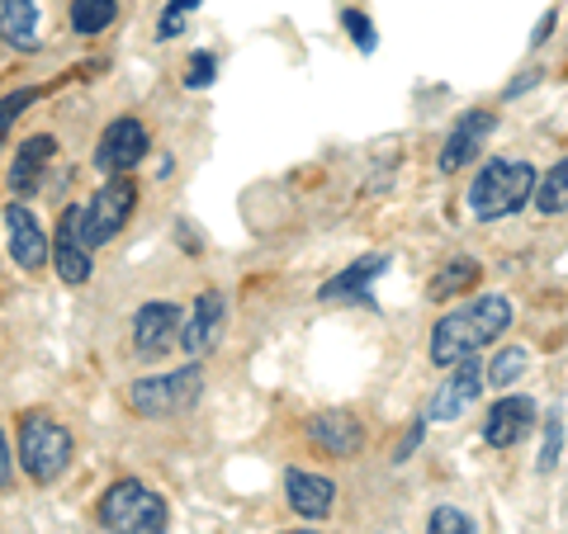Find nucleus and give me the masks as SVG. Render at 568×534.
<instances>
[{
    "label": "nucleus",
    "mask_w": 568,
    "mask_h": 534,
    "mask_svg": "<svg viewBox=\"0 0 568 534\" xmlns=\"http://www.w3.org/2000/svg\"><path fill=\"white\" fill-rule=\"evenodd\" d=\"M549 33H555V10H549V14H545V20L536 24V39H530V48H540V43L549 39Z\"/></svg>",
    "instance_id": "31"
},
{
    "label": "nucleus",
    "mask_w": 568,
    "mask_h": 534,
    "mask_svg": "<svg viewBox=\"0 0 568 534\" xmlns=\"http://www.w3.org/2000/svg\"><path fill=\"white\" fill-rule=\"evenodd\" d=\"M100 525L110 530V534H166L171 515H166V502L148 483H133V477H123V483H114L110 492H104Z\"/></svg>",
    "instance_id": "3"
},
{
    "label": "nucleus",
    "mask_w": 568,
    "mask_h": 534,
    "mask_svg": "<svg viewBox=\"0 0 568 534\" xmlns=\"http://www.w3.org/2000/svg\"><path fill=\"white\" fill-rule=\"evenodd\" d=\"M0 39L20 52L39 48V6L33 0H0Z\"/></svg>",
    "instance_id": "19"
},
{
    "label": "nucleus",
    "mask_w": 568,
    "mask_h": 534,
    "mask_svg": "<svg viewBox=\"0 0 568 534\" xmlns=\"http://www.w3.org/2000/svg\"><path fill=\"white\" fill-rule=\"evenodd\" d=\"M530 425H536V402L503 398V402H493V412L484 417V440L493 450H511V444H521L530 435Z\"/></svg>",
    "instance_id": "13"
},
{
    "label": "nucleus",
    "mask_w": 568,
    "mask_h": 534,
    "mask_svg": "<svg viewBox=\"0 0 568 534\" xmlns=\"http://www.w3.org/2000/svg\"><path fill=\"white\" fill-rule=\"evenodd\" d=\"M284 534H317V530H284Z\"/></svg>",
    "instance_id": "33"
},
{
    "label": "nucleus",
    "mask_w": 568,
    "mask_h": 534,
    "mask_svg": "<svg viewBox=\"0 0 568 534\" xmlns=\"http://www.w3.org/2000/svg\"><path fill=\"white\" fill-rule=\"evenodd\" d=\"M526 364H530V355L521 350V346H507V350H497L493 355V364L484 369V383H493V388H511L526 373Z\"/></svg>",
    "instance_id": "22"
},
{
    "label": "nucleus",
    "mask_w": 568,
    "mask_h": 534,
    "mask_svg": "<svg viewBox=\"0 0 568 534\" xmlns=\"http://www.w3.org/2000/svg\"><path fill=\"white\" fill-rule=\"evenodd\" d=\"M10 483V444H6V435H0V487Z\"/></svg>",
    "instance_id": "32"
},
{
    "label": "nucleus",
    "mask_w": 568,
    "mask_h": 534,
    "mask_svg": "<svg viewBox=\"0 0 568 534\" xmlns=\"http://www.w3.org/2000/svg\"><path fill=\"white\" fill-rule=\"evenodd\" d=\"M223 322H227V298H223L219 289L200 294V298H194L190 322L181 327V346L194 355V360H200V355H209V350H219V341H223Z\"/></svg>",
    "instance_id": "11"
},
{
    "label": "nucleus",
    "mask_w": 568,
    "mask_h": 534,
    "mask_svg": "<svg viewBox=\"0 0 568 534\" xmlns=\"http://www.w3.org/2000/svg\"><path fill=\"white\" fill-rule=\"evenodd\" d=\"M71 431L62 421H52L48 412H29L20 425V469L33 483H58L71 469Z\"/></svg>",
    "instance_id": "4"
},
{
    "label": "nucleus",
    "mask_w": 568,
    "mask_h": 534,
    "mask_svg": "<svg viewBox=\"0 0 568 534\" xmlns=\"http://www.w3.org/2000/svg\"><path fill=\"white\" fill-rule=\"evenodd\" d=\"M417 444H422V421H417V425H413V431H407V440L398 444V454H394V459H398V464H403V459H407V454H413V450H417Z\"/></svg>",
    "instance_id": "30"
},
{
    "label": "nucleus",
    "mask_w": 568,
    "mask_h": 534,
    "mask_svg": "<svg viewBox=\"0 0 568 534\" xmlns=\"http://www.w3.org/2000/svg\"><path fill=\"white\" fill-rule=\"evenodd\" d=\"M284 492H290V506L304 515V521H323V515L336 506V483L323 477V473L290 469L284 473Z\"/></svg>",
    "instance_id": "16"
},
{
    "label": "nucleus",
    "mask_w": 568,
    "mask_h": 534,
    "mask_svg": "<svg viewBox=\"0 0 568 534\" xmlns=\"http://www.w3.org/2000/svg\"><path fill=\"white\" fill-rule=\"evenodd\" d=\"M536 166L530 162H488L484 171L474 175V189H469V213L478 223H497V218H511L517 208L530 204L536 194Z\"/></svg>",
    "instance_id": "2"
},
{
    "label": "nucleus",
    "mask_w": 568,
    "mask_h": 534,
    "mask_svg": "<svg viewBox=\"0 0 568 534\" xmlns=\"http://www.w3.org/2000/svg\"><path fill=\"white\" fill-rule=\"evenodd\" d=\"M559 454H564V412L555 407L545 421V444H540V459H536V469L540 473H555L559 469Z\"/></svg>",
    "instance_id": "24"
},
{
    "label": "nucleus",
    "mask_w": 568,
    "mask_h": 534,
    "mask_svg": "<svg viewBox=\"0 0 568 534\" xmlns=\"http://www.w3.org/2000/svg\"><path fill=\"white\" fill-rule=\"evenodd\" d=\"M200 10V0H171L162 10V20H156V39H171V33H181L190 24V14Z\"/></svg>",
    "instance_id": "27"
},
{
    "label": "nucleus",
    "mask_w": 568,
    "mask_h": 534,
    "mask_svg": "<svg viewBox=\"0 0 568 534\" xmlns=\"http://www.w3.org/2000/svg\"><path fill=\"white\" fill-rule=\"evenodd\" d=\"M148 147H152V137H148V129H142L138 119H114L110 129H104L100 147H95V171L129 175L142 156H148Z\"/></svg>",
    "instance_id": "8"
},
{
    "label": "nucleus",
    "mask_w": 568,
    "mask_h": 534,
    "mask_svg": "<svg viewBox=\"0 0 568 534\" xmlns=\"http://www.w3.org/2000/svg\"><path fill=\"white\" fill-rule=\"evenodd\" d=\"M114 14H119V0H71V29L85 33V39L110 29Z\"/></svg>",
    "instance_id": "20"
},
{
    "label": "nucleus",
    "mask_w": 568,
    "mask_h": 534,
    "mask_svg": "<svg viewBox=\"0 0 568 534\" xmlns=\"http://www.w3.org/2000/svg\"><path fill=\"white\" fill-rule=\"evenodd\" d=\"M469 284H478V260H450L446 275L432 279V298H450L455 289H469Z\"/></svg>",
    "instance_id": "23"
},
{
    "label": "nucleus",
    "mask_w": 568,
    "mask_h": 534,
    "mask_svg": "<svg viewBox=\"0 0 568 534\" xmlns=\"http://www.w3.org/2000/svg\"><path fill=\"white\" fill-rule=\"evenodd\" d=\"M133 208H138V185L129 181V175H110V185H100L95 189V199L81 208V237L85 246H110L123 227H129L133 218Z\"/></svg>",
    "instance_id": "6"
},
{
    "label": "nucleus",
    "mask_w": 568,
    "mask_h": 534,
    "mask_svg": "<svg viewBox=\"0 0 568 534\" xmlns=\"http://www.w3.org/2000/svg\"><path fill=\"white\" fill-rule=\"evenodd\" d=\"M384 270H388V256H361L317 289V302H361V298H369V284H375Z\"/></svg>",
    "instance_id": "17"
},
{
    "label": "nucleus",
    "mask_w": 568,
    "mask_h": 534,
    "mask_svg": "<svg viewBox=\"0 0 568 534\" xmlns=\"http://www.w3.org/2000/svg\"><path fill=\"white\" fill-rule=\"evenodd\" d=\"M52 260H58V275L67 284H85L91 279V246H85L81 237V208L71 204L62 208V218H58V242H52Z\"/></svg>",
    "instance_id": "12"
},
{
    "label": "nucleus",
    "mask_w": 568,
    "mask_h": 534,
    "mask_svg": "<svg viewBox=\"0 0 568 534\" xmlns=\"http://www.w3.org/2000/svg\"><path fill=\"white\" fill-rule=\"evenodd\" d=\"M200 388H204V373L200 364H185V369H171V373H156V379H138L129 388V402L138 417L148 421H162V417H181L200 402Z\"/></svg>",
    "instance_id": "5"
},
{
    "label": "nucleus",
    "mask_w": 568,
    "mask_h": 534,
    "mask_svg": "<svg viewBox=\"0 0 568 534\" xmlns=\"http://www.w3.org/2000/svg\"><path fill=\"white\" fill-rule=\"evenodd\" d=\"M181 327H185V317L175 302L166 298H152V302H142L138 317H133V350H138V360H162V355L181 341Z\"/></svg>",
    "instance_id": "7"
},
{
    "label": "nucleus",
    "mask_w": 568,
    "mask_h": 534,
    "mask_svg": "<svg viewBox=\"0 0 568 534\" xmlns=\"http://www.w3.org/2000/svg\"><path fill=\"white\" fill-rule=\"evenodd\" d=\"M308 435L323 444L327 454H336V459H351V454L365 444L361 421H355L351 412H317V417L308 421Z\"/></svg>",
    "instance_id": "18"
},
{
    "label": "nucleus",
    "mask_w": 568,
    "mask_h": 534,
    "mask_svg": "<svg viewBox=\"0 0 568 534\" xmlns=\"http://www.w3.org/2000/svg\"><path fill=\"white\" fill-rule=\"evenodd\" d=\"M52 152H58V142H52L48 133L20 142V152H14V162H10V194H14V199H29V194H39Z\"/></svg>",
    "instance_id": "14"
},
{
    "label": "nucleus",
    "mask_w": 568,
    "mask_h": 534,
    "mask_svg": "<svg viewBox=\"0 0 568 534\" xmlns=\"http://www.w3.org/2000/svg\"><path fill=\"white\" fill-rule=\"evenodd\" d=\"M497 129V119L488 110H474L455 123V133L446 137V147H440V171L455 175V171H465L474 162V152H478V142H484L488 133Z\"/></svg>",
    "instance_id": "15"
},
{
    "label": "nucleus",
    "mask_w": 568,
    "mask_h": 534,
    "mask_svg": "<svg viewBox=\"0 0 568 534\" xmlns=\"http://www.w3.org/2000/svg\"><path fill=\"white\" fill-rule=\"evenodd\" d=\"M426 534H478V525L459 506H436L432 521H426Z\"/></svg>",
    "instance_id": "25"
},
{
    "label": "nucleus",
    "mask_w": 568,
    "mask_h": 534,
    "mask_svg": "<svg viewBox=\"0 0 568 534\" xmlns=\"http://www.w3.org/2000/svg\"><path fill=\"white\" fill-rule=\"evenodd\" d=\"M450 369L455 373L436 388L432 407H426V421H459L478 402V393H484V364H478L474 355H465V360L450 364Z\"/></svg>",
    "instance_id": "9"
},
{
    "label": "nucleus",
    "mask_w": 568,
    "mask_h": 534,
    "mask_svg": "<svg viewBox=\"0 0 568 534\" xmlns=\"http://www.w3.org/2000/svg\"><path fill=\"white\" fill-rule=\"evenodd\" d=\"M507 327H511V302L503 294H484V298L465 302V308L446 312L432 327V360L440 369H450L465 360V355H478V346L497 341Z\"/></svg>",
    "instance_id": "1"
},
{
    "label": "nucleus",
    "mask_w": 568,
    "mask_h": 534,
    "mask_svg": "<svg viewBox=\"0 0 568 534\" xmlns=\"http://www.w3.org/2000/svg\"><path fill=\"white\" fill-rule=\"evenodd\" d=\"M342 24H346V33H351V39H355V48L375 52V24H369V20H365V14H361V10H346V14H342Z\"/></svg>",
    "instance_id": "29"
},
{
    "label": "nucleus",
    "mask_w": 568,
    "mask_h": 534,
    "mask_svg": "<svg viewBox=\"0 0 568 534\" xmlns=\"http://www.w3.org/2000/svg\"><path fill=\"white\" fill-rule=\"evenodd\" d=\"M530 199H536V208L545 218L549 213H568V156L545 175V181H536V194H530Z\"/></svg>",
    "instance_id": "21"
},
{
    "label": "nucleus",
    "mask_w": 568,
    "mask_h": 534,
    "mask_svg": "<svg viewBox=\"0 0 568 534\" xmlns=\"http://www.w3.org/2000/svg\"><path fill=\"white\" fill-rule=\"evenodd\" d=\"M33 100H39V85H24V91H14V95L0 100V147H6V137H10V129H14V119H20Z\"/></svg>",
    "instance_id": "26"
},
{
    "label": "nucleus",
    "mask_w": 568,
    "mask_h": 534,
    "mask_svg": "<svg viewBox=\"0 0 568 534\" xmlns=\"http://www.w3.org/2000/svg\"><path fill=\"white\" fill-rule=\"evenodd\" d=\"M6 246H10V260L20 265V270H43L48 265V237H43L39 218H33L20 199L6 208Z\"/></svg>",
    "instance_id": "10"
},
{
    "label": "nucleus",
    "mask_w": 568,
    "mask_h": 534,
    "mask_svg": "<svg viewBox=\"0 0 568 534\" xmlns=\"http://www.w3.org/2000/svg\"><path fill=\"white\" fill-rule=\"evenodd\" d=\"M213 71H219V62H213L209 52H194L190 66H185V85L190 91H204V85H213Z\"/></svg>",
    "instance_id": "28"
}]
</instances>
